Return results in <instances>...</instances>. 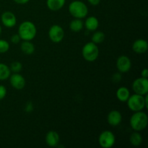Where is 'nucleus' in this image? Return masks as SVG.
<instances>
[{"mask_svg":"<svg viewBox=\"0 0 148 148\" xmlns=\"http://www.w3.org/2000/svg\"><path fill=\"white\" fill-rule=\"evenodd\" d=\"M66 0H46V5L51 11H59L64 6Z\"/></svg>","mask_w":148,"mask_h":148,"instance_id":"15","label":"nucleus"},{"mask_svg":"<svg viewBox=\"0 0 148 148\" xmlns=\"http://www.w3.org/2000/svg\"><path fill=\"white\" fill-rule=\"evenodd\" d=\"M20 40H21V38H20V36L18 35V33H17V34H14L13 36H12L11 41L12 43L17 44V43H20Z\"/></svg>","mask_w":148,"mask_h":148,"instance_id":"26","label":"nucleus"},{"mask_svg":"<svg viewBox=\"0 0 148 148\" xmlns=\"http://www.w3.org/2000/svg\"><path fill=\"white\" fill-rule=\"evenodd\" d=\"M105 40V34L102 31H96L92 36V42L95 44L103 43Z\"/></svg>","mask_w":148,"mask_h":148,"instance_id":"22","label":"nucleus"},{"mask_svg":"<svg viewBox=\"0 0 148 148\" xmlns=\"http://www.w3.org/2000/svg\"><path fill=\"white\" fill-rule=\"evenodd\" d=\"M122 121L121 114L117 110H113L110 111L107 116V121L111 127H116L119 125Z\"/></svg>","mask_w":148,"mask_h":148,"instance_id":"12","label":"nucleus"},{"mask_svg":"<svg viewBox=\"0 0 148 148\" xmlns=\"http://www.w3.org/2000/svg\"><path fill=\"white\" fill-rule=\"evenodd\" d=\"M49 37L53 43H59L64 37V31L62 26L59 25H53L49 30Z\"/></svg>","mask_w":148,"mask_h":148,"instance_id":"8","label":"nucleus"},{"mask_svg":"<svg viewBox=\"0 0 148 148\" xmlns=\"http://www.w3.org/2000/svg\"><path fill=\"white\" fill-rule=\"evenodd\" d=\"M69 12L75 18L82 19L88 15V8L83 1L75 0L69 4Z\"/></svg>","mask_w":148,"mask_h":148,"instance_id":"3","label":"nucleus"},{"mask_svg":"<svg viewBox=\"0 0 148 148\" xmlns=\"http://www.w3.org/2000/svg\"><path fill=\"white\" fill-rule=\"evenodd\" d=\"M88 1L91 4V5L97 6L100 4L101 0H88Z\"/></svg>","mask_w":148,"mask_h":148,"instance_id":"29","label":"nucleus"},{"mask_svg":"<svg viewBox=\"0 0 148 148\" xmlns=\"http://www.w3.org/2000/svg\"><path fill=\"white\" fill-rule=\"evenodd\" d=\"M116 67L120 73H127L132 67L131 59L124 55L119 56L116 61Z\"/></svg>","mask_w":148,"mask_h":148,"instance_id":"9","label":"nucleus"},{"mask_svg":"<svg viewBox=\"0 0 148 148\" xmlns=\"http://www.w3.org/2000/svg\"><path fill=\"white\" fill-rule=\"evenodd\" d=\"M127 102L128 108L134 112L143 111L145 108H146L145 95L134 93V95H130Z\"/></svg>","mask_w":148,"mask_h":148,"instance_id":"5","label":"nucleus"},{"mask_svg":"<svg viewBox=\"0 0 148 148\" xmlns=\"http://www.w3.org/2000/svg\"><path fill=\"white\" fill-rule=\"evenodd\" d=\"M37 34V28L34 23L32 22L24 21L18 27V35L23 40H30L35 38Z\"/></svg>","mask_w":148,"mask_h":148,"instance_id":"1","label":"nucleus"},{"mask_svg":"<svg viewBox=\"0 0 148 148\" xmlns=\"http://www.w3.org/2000/svg\"><path fill=\"white\" fill-rule=\"evenodd\" d=\"M121 76L119 73H116L115 75H114L113 76V80L116 82H118L121 80Z\"/></svg>","mask_w":148,"mask_h":148,"instance_id":"28","label":"nucleus"},{"mask_svg":"<svg viewBox=\"0 0 148 148\" xmlns=\"http://www.w3.org/2000/svg\"><path fill=\"white\" fill-rule=\"evenodd\" d=\"M1 32H2V28H1V25H0V35L1 34Z\"/></svg>","mask_w":148,"mask_h":148,"instance_id":"32","label":"nucleus"},{"mask_svg":"<svg viewBox=\"0 0 148 148\" xmlns=\"http://www.w3.org/2000/svg\"><path fill=\"white\" fill-rule=\"evenodd\" d=\"M1 21L3 25L8 28L14 27L17 23V18L14 13L12 12H4L1 15Z\"/></svg>","mask_w":148,"mask_h":148,"instance_id":"11","label":"nucleus"},{"mask_svg":"<svg viewBox=\"0 0 148 148\" xmlns=\"http://www.w3.org/2000/svg\"><path fill=\"white\" fill-rule=\"evenodd\" d=\"M20 49L25 54L31 55L34 53L35 46L30 40H23L20 46Z\"/></svg>","mask_w":148,"mask_h":148,"instance_id":"18","label":"nucleus"},{"mask_svg":"<svg viewBox=\"0 0 148 148\" xmlns=\"http://www.w3.org/2000/svg\"><path fill=\"white\" fill-rule=\"evenodd\" d=\"M130 141L132 145L137 147L143 143V137H142L141 134L139 133V132L135 131L130 135Z\"/></svg>","mask_w":148,"mask_h":148,"instance_id":"21","label":"nucleus"},{"mask_svg":"<svg viewBox=\"0 0 148 148\" xmlns=\"http://www.w3.org/2000/svg\"><path fill=\"white\" fill-rule=\"evenodd\" d=\"M141 77H142L147 78L148 77V69H143V71L141 72Z\"/></svg>","mask_w":148,"mask_h":148,"instance_id":"30","label":"nucleus"},{"mask_svg":"<svg viewBox=\"0 0 148 148\" xmlns=\"http://www.w3.org/2000/svg\"><path fill=\"white\" fill-rule=\"evenodd\" d=\"M84 27V23L82 22V19L75 18L72 21H71L69 24V28L74 33H78L81 31Z\"/></svg>","mask_w":148,"mask_h":148,"instance_id":"19","label":"nucleus"},{"mask_svg":"<svg viewBox=\"0 0 148 148\" xmlns=\"http://www.w3.org/2000/svg\"><path fill=\"white\" fill-rule=\"evenodd\" d=\"M33 105L31 102H28L26 103L25 106V111L27 113H30L33 111Z\"/></svg>","mask_w":148,"mask_h":148,"instance_id":"27","label":"nucleus"},{"mask_svg":"<svg viewBox=\"0 0 148 148\" xmlns=\"http://www.w3.org/2000/svg\"><path fill=\"white\" fill-rule=\"evenodd\" d=\"M10 69L13 73H19L23 69V64L20 62H17V61L13 62L10 65Z\"/></svg>","mask_w":148,"mask_h":148,"instance_id":"23","label":"nucleus"},{"mask_svg":"<svg viewBox=\"0 0 148 148\" xmlns=\"http://www.w3.org/2000/svg\"><path fill=\"white\" fill-rule=\"evenodd\" d=\"M116 143V137L114 133L106 130L101 133L98 137V143L103 148H111Z\"/></svg>","mask_w":148,"mask_h":148,"instance_id":"6","label":"nucleus"},{"mask_svg":"<svg viewBox=\"0 0 148 148\" xmlns=\"http://www.w3.org/2000/svg\"><path fill=\"white\" fill-rule=\"evenodd\" d=\"M11 75L10 66L4 63H0V80L4 81L9 79Z\"/></svg>","mask_w":148,"mask_h":148,"instance_id":"20","label":"nucleus"},{"mask_svg":"<svg viewBox=\"0 0 148 148\" xmlns=\"http://www.w3.org/2000/svg\"><path fill=\"white\" fill-rule=\"evenodd\" d=\"M132 89L136 94L145 95L148 93V79L147 78L139 77L132 83Z\"/></svg>","mask_w":148,"mask_h":148,"instance_id":"7","label":"nucleus"},{"mask_svg":"<svg viewBox=\"0 0 148 148\" xmlns=\"http://www.w3.org/2000/svg\"><path fill=\"white\" fill-rule=\"evenodd\" d=\"M7 95V88L4 85H0V100H3Z\"/></svg>","mask_w":148,"mask_h":148,"instance_id":"25","label":"nucleus"},{"mask_svg":"<svg viewBox=\"0 0 148 148\" xmlns=\"http://www.w3.org/2000/svg\"><path fill=\"white\" fill-rule=\"evenodd\" d=\"M116 95L117 99L121 102H127L128 98L130 96V91L126 87H121L119 88L116 91Z\"/></svg>","mask_w":148,"mask_h":148,"instance_id":"17","label":"nucleus"},{"mask_svg":"<svg viewBox=\"0 0 148 148\" xmlns=\"http://www.w3.org/2000/svg\"><path fill=\"white\" fill-rule=\"evenodd\" d=\"M45 140H46V144L49 147H56L59 143L60 137L56 131L51 130V131L48 132Z\"/></svg>","mask_w":148,"mask_h":148,"instance_id":"13","label":"nucleus"},{"mask_svg":"<svg viewBox=\"0 0 148 148\" xmlns=\"http://www.w3.org/2000/svg\"><path fill=\"white\" fill-rule=\"evenodd\" d=\"M10 43L8 41L0 39V53H4L10 50Z\"/></svg>","mask_w":148,"mask_h":148,"instance_id":"24","label":"nucleus"},{"mask_svg":"<svg viewBox=\"0 0 148 148\" xmlns=\"http://www.w3.org/2000/svg\"><path fill=\"white\" fill-rule=\"evenodd\" d=\"M82 57L87 62H92L98 59L99 56V49L97 44L93 42H88L82 47Z\"/></svg>","mask_w":148,"mask_h":148,"instance_id":"4","label":"nucleus"},{"mask_svg":"<svg viewBox=\"0 0 148 148\" xmlns=\"http://www.w3.org/2000/svg\"><path fill=\"white\" fill-rule=\"evenodd\" d=\"M99 26L98 18L94 16H90L85 22V27L89 31H95Z\"/></svg>","mask_w":148,"mask_h":148,"instance_id":"16","label":"nucleus"},{"mask_svg":"<svg viewBox=\"0 0 148 148\" xmlns=\"http://www.w3.org/2000/svg\"><path fill=\"white\" fill-rule=\"evenodd\" d=\"M13 1L18 4H27L30 0H13Z\"/></svg>","mask_w":148,"mask_h":148,"instance_id":"31","label":"nucleus"},{"mask_svg":"<svg viewBox=\"0 0 148 148\" xmlns=\"http://www.w3.org/2000/svg\"><path fill=\"white\" fill-rule=\"evenodd\" d=\"M148 49V43L147 40L144 39H137L133 43L132 50L137 53H144Z\"/></svg>","mask_w":148,"mask_h":148,"instance_id":"14","label":"nucleus"},{"mask_svg":"<svg viewBox=\"0 0 148 148\" xmlns=\"http://www.w3.org/2000/svg\"><path fill=\"white\" fill-rule=\"evenodd\" d=\"M132 129L136 132L143 131L148 124V116L147 114L143 111H137L132 114L130 120Z\"/></svg>","mask_w":148,"mask_h":148,"instance_id":"2","label":"nucleus"},{"mask_svg":"<svg viewBox=\"0 0 148 148\" xmlns=\"http://www.w3.org/2000/svg\"><path fill=\"white\" fill-rule=\"evenodd\" d=\"M10 82L12 87L18 90L23 89L26 84V81L24 77L19 73H14L13 75H10Z\"/></svg>","mask_w":148,"mask_h":148,"instance_id":"10","label":"nucleus"}]
</instances>
